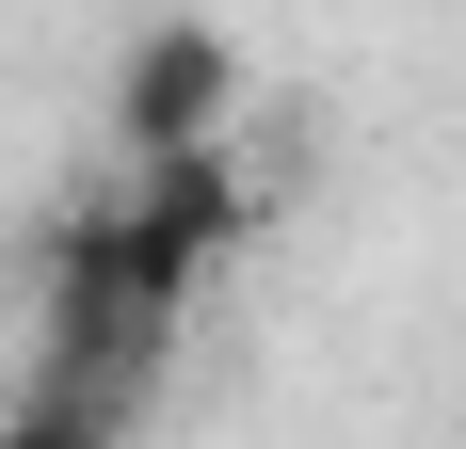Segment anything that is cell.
<instances>
[{
  "label": "cell",
  "instance_id": "1",
  "mask_svg": "<svg viewBox=\"0 0 466 449\" xmlns=\"http://www.w3.org/2000/svg\"><path fill=\"white\" fill-rule=\"evenodd\" d=\"M241 113V48L209 33V16H145L129 48H113V145H193V129H226Z\"/></svg>",
  "mask_w": 466,
  "mask_h": 449
},
{
  "label": "cell",
  "instance_id": "2",
  "mask_svg": "<svg viewBox=\"0 0 466 449\" xmlns=\"http://www.w3.org/2000/svg\"><path fill=\"white\" fill-rule=\"evenodd\" d=\"M129 193H145L161 224H177L193 257H226V241H258V224H274V177H258V161H241L226 129H193V145H145V161H129Z\"/></svg>",
  "mask_w": 466,
  "mask_h": 449
}]
</instances>
